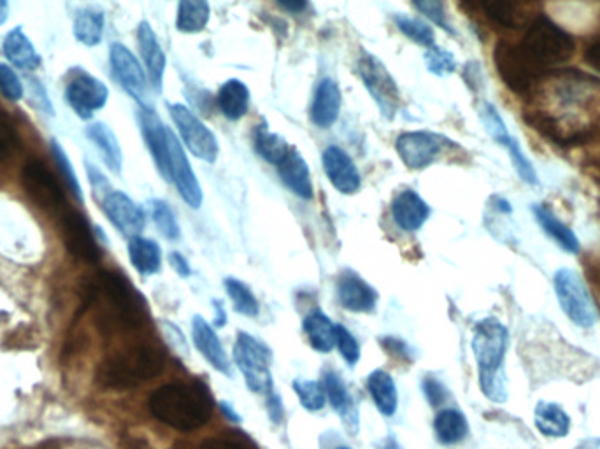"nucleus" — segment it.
<instances>
[{
	"label": "nucleus",
	"instance_id": "20e7f679",
	"mask_svg": "<svg viewBox=\"0 0 600 449\" xmlns=\"http://www.w3.org/2000/svg\"><path fill=\"white\" fill-rule=\"evenodd\" d=\"M508 328L497 320L479 321L472 335V351L478 362L479 385L486 399L506 402L508 388L502 364L508 350Z\"/></svg>",
	"mask_w": 600,
	"mask_h": 449
},
{
	"label": "nucleus",
	"instance_id": "6ab92c4d",
	"mask_svg": "<svg viewBox=\"0 0 600 449\" xmlns=\"http://www.w3.org/2000/svg\"><path fill=\"white\" fill-rule=\"evenodd\" d=\"M137 118L143 130L146 146L157 164L158 172L164 176V179L169 178V139L172 130L165 127L164 122L150 107H143Z\"/></svg>",
	"mask_w": 600,
	"mask_h": 449
},
{
	"label": "nucleus",
	"instance_id": "a878e982",
	"mask_svg": "<svg viewBox=\"0 0 600 449\" xmlns=\"http://www.w3.org/2000/svg\"><path fill=\"white\" fill-rule=\"evenodd\" d=\"M279 178L283 185L295 193L300 199H313V181H311V172L309 165L299 151L292 150L288 157L278 165Z\"/></svg>",
	"mask_w": 600,
	"mask_h": 449
},
{
	"label": "nucleus",
	"instance_id": "ea45409f",
	"mask_svg": "<svg viewBox=\"0 0 600 449\" xmlns=\"http://www.w3.org/2000/svg\"><path fill=\"white\" fill-rule=\"evenodd\" d=\"M225 290H227V295L232 300V306H234L237 313L250 316V318L257 316L260 306H258V300L255 299V295L248 286L241 283L239 279L227 278L225 279Z\"/></svg>",
	"mask_w": 600,
	"mask_h": 449
},
{
	"label": "nucleus",
	"instance_id": "a19ab883",
	"mask_svg": "<svg viewBox=\"0 0 600 449\" xmlns=\"http://www.w3.org/2000/svg\"><path fill=\"white\" fill-rule=\"evenodd\" d=\"M150 211L158 232L169 241H178L181 230H179L178 220H176V214L172 213L171 206L164 200H151Z\"/></svg>",
	"mask_w": 600,
	"mask_h": 449
},
{
	"label": "nucleus",
	"instance_id": "7ed1b4c3",
	"mask_svg": "<svg viewBox=\"0 0 600 449\" xmlns=\"http://www.w3.org/2000/svg\"><path fill=\"white\" fill-rule=\"evenodd\" d=\"M164 365L165 351L160 344H134L109 355L99 365L97 381L106 388L127 390L158 376Z\"/></svg>",
	"mask_w": 600,
	"mask_h": 449
},
{
	"label": "nucleus",
	"instance_id": "6e6d98bb",
	"mask_svg": "<svg viewBox=\"0 0 600 449\" xmlns=\"http://www.w3.org/2000/svg\"><path fill=\"white\" fill-rule=\"evenodd\" d=\"M169 262H171L172 269L178 272L181 278H188L192 274L188 260L181 253H178V251H172L171 255H169Z\"/></svg>",
	"mask_w": 600,
	"mask_h": 449
},
{
	"label": "nucleus",
	"instance_id": "412c9836",
	"mask_svg": "<svg viewBox=\"0 0 600 449\" xmlns=\"http://www.w3.org/2000/svg\"><path fill=\"white\" fill-rule=\"evenodd\" d=\"M336 293L339 304L353 313H371L378 304V292L355 272L341 274Z\"/></svg>",
	"mask_w": 600,
	"mask_h": 449
},
{
	"label": "nucleus",
	"instance_id": "f257e3e1",
	"mask_svg": "<svg viewBox=\"0 0 600 449\" xmlns=\"http://www.w3.org/2000/svg\"><path fill=\"white\" fill-rule=\"evenodd\" d=\"M150 409L157 420L178 430L204 427L213 414V399L202 385L174 383L151 395Z\"/></svg>",
	"mask_w": 600,
	"mask_h": 449
},
{
	"label": "nucleus",
	"instance_id": "58836bf2",
	"mask_svg": "<svg viewBox=\"0 0 600 449\" xmlns=\"http://www.w3.org/2000/svg\"><path fill=\"white\" fill-rule=\"evenodd\" d=\"M255 150L260 157L274 165L281 164L292 151L283 137L274 134L267 127H258L255 130Z\"/></svg>",
	"mask_w": 600,
	"mask_h": 449
},
{
	"label": "nucleus",
	"instance_id": "f3484780",
	"mask_svg": "<svg viewBox=\"0 0 600 449\" xmlns=\"http://www.w3.org/2000/svg\"><path fill=\"white\" fill-rule=\"evenodd\" d=\"M102 209L108 216V220L123 236L134 239L143 232L144 225H146L144 211L137 206L134 200L130 199L127 193L109 192L102 199Z\"/></svg>",
	"mask_w": 600,
	"mask_h": 449
},
{
	"label": "nucleus",
	"instance_id": "6e6552de",
	"mask_svg": "<svg viewBox=\"0 0 600 449\" xmlns=\"http://www.w3.org/2000/svg\"><path fill=\"white\" fill-rule=\"evenodd\" d=\"M234 360H236L239 371L243 372L246 385L251 392L267 393L272 390L271 350L255 339L253 335H237L236 346H234Z\"/></svg>",
	"mask_w": 600,
	"mask_h": 449
},
{
	"label": "nucleus",
	"instance_id": "dca6fc26",
	"mask_svg": "<svg viewBox=\"0 0 600 449\" xmlns=\"http://www.w3.org/2000/svg\"><path fill=\"white\" fill-rule=\"evenodd\" d=\"M65 97L78 116L86 120L95 111L106 106L109 90L108 86L104 85L100 79L81 72L76 78H72L71 83L67 86Z\"/></svg>",
	"mask_w": 600,
	"mask_h": 449
},
{
	"label": "nucleus",
	"instance_id": "1a4fd4ad",
	"mask_svg": "<svg viewBox=\"0 0 600 449\" xmlns=\"http://www.w3.org/2000/svg\"><path fill=\"white\" fill-rule=\"evenodd\" d=\"M495 67L500 79L508 85L509 90L516 93H527L530 86L536 83L543 69L530 60L522 46L500 41L493 51Z\"/></svg>",
	"mask_w": 600,
	"mask_h": 449
},
{
	"label": "nucleus",
	"instance_id": "69168bd1",
	"mask_svg": "<svg viewBox=\"0 0 600 449\" xmlns=\"http://www.w3.org/2000/svg\"><path fill=\"white\" fill-rule=\"evenodd\" d=\"M9 4L6 0H0V25L8 22Z\"/></svg>",
	"mask_w": 600,
	"mask_h": 449
},
{
	"label": "nucleus",
	"instance_id": "b1692460",
	"mask_svg": "<svg viewBox=\"0 0 600 449\" xmlns=\"http://www.w3.org/2000/svg\"><path fill=\"white\" fill-rule=\"evenodd\" d=\"M341 104H343V95L336 81L323 79L322 83L316 86L315 97L311 104V122L320 129H329L339 118Z\"/></svg>",
	"mask_w": 600,
	"mask_h": 449
},
{
	"label": "nucleus",
	"instance_id": "603ef678",
	"mask_svg": "<svg viewBox=\"0 0 600 449\" xmlns=\"http://www.w3.org/2000/svg\"><path fill=\"white\" fill-rule=\"evenodd\" d=\"M423 393H425V399L429 400L432 407L443 406L444 400L448 397V392H446L443 383L439 379L432 378V376L423 379Z\"/></svg>",
	"mask_w": 600,
	"mask_h": 449
},
{
	"label": "nucleus",
	"instance_id": "bf43d9fd",
	"mask_svg": "<svg viewBox=\"0 0 600 449\" xmlns=\"http://www.w3.org/2000/svg\"><path fill=\"white\" fill-rule=\"evenodd\" d=\"M585 62L592 69L600 72V41H595V43L588 46V50L585 53Z\"/></svg>",
	"mask_w": 600,
	"mask_h": 449
},
{
	"label": "nucleus",
	"instance_id": "c9c22d12",
	"mask_svg": "<svg viewBox=\"0 0 600 449\" xmlns=\"http://www.w3.org/2000/svg\"><path fill=\"white\" fill-rule=\"evenodd\" d=\"M106 18L97 8L79 9L74 20V36L85 46H97L104 36Z\"/></svg>",
	"mask_w": 600,
	"mask_h": 449
},
{
	"label": "nucleus",
	"instance_id": "5fc2aeb1",
	"mask_svg": "<svg viewBox=\"0 0 600 449\" xmlns=\"http://www.w3.org/2000/svg\"><path fill=\"white\" fill-rule=\"evenodd\" d=\"M88 176L92 181L93 190L97 192V195H102V199H104L109 193L108 179L104 178L92 165H88Z\"/></svg>",
	"mask_w": 600,
	"mask_h": 449
},
{
	"label": "nucleus",
	"instance_id": "a18cd8bd",
	"mask_svg": "<svg viewBox=\"0 0 600 449\" xmlns=\"http://www.w3.org/2000/svg\"><path fill=\"white\" fill-rule=\"evenodd\" d=\"M425 65L432 74L436 76H450L453 72L457 71V60L455 55L451 51L439 48V46H432L429 51L425 53Z\"/></svg>",
	"mask_w": 600,
	"mask_h": 449
},
{
	"label": "nucleus",
	"instance_id": "2eb2a0df",
	"mask_svg": "<svg viewBox=\"0 0 600 449\" xmlns=\"http://www.w3.org/2000/svg\"><path fill=\"white\" fill-rule=\"evenodd\" d=\"M167 181L174 183V186L178 188L179 195L183 197L188 206L199 209L204 200L202 188H200L199 179L195 176L192 164L186 157L178 137L174 136V132H171V139H169V178Z\"/></svg>",
	"mask_w": 600,
	"mask_h": 449
},
{
	"label": "nucleus",
	"instance_id": "864d4df0",
	"mask_svg": "<svg viewBox=\"0 0 600 449\" xmlns=\"http://www.w3.org/2000/svg\"><path fill=\"white\" fill-rule=\"evenodd\" d=\"M267 407H269V416L274 423H281L283 416H285V409H283V402L278 393L274 392V388L267 392Z\"/></svg>",
	"mask_w": 600,
	"mask_h": 449
},
{
	"label": "nucleus",
	"instance_id": "a211bd4d",
	"mask_svg": "<svg viewBox=\"0 0 600 449\" xmlns=\"http://www.w3.org/2000/svg\"><path fill=\"white\" fill-rule=\"evenodd\" d=\"M62 229H64V243L67 251L72 257L88 262V264H97L100 260V248L88 221L81 214L67 213L62 221Z\"/></svg>",
	"mask_w": 600,
	"mask_h": 449
},
{
	"label": "nucleus",
	"instance_id": "0eeeda50",
	"mask_svg": "<svg viewBox=\"0 0 600 449\" xmlns=\"http://www.w3.org/2000/svg\"><path fill=\"white\" fill-rule=\"evenodd\" d=\"M357 72L372 100L376 102L381 115L392 120L400 106L399 86L386 65L376 55L362 51L357 62Z\"/></svg>",
	"mask_w": 600,
	"mask_h": 449
},
{
	"label": "nucleus",
	"instance_id": "49530a36",
	"mask_svg": "<svg viewBox=\"0 0 600 449\" xmlns=\"http://www.w3.org/2000/svg\"><path fill=\"white\" fill-rule=\"evenodd\" d=\"M486 16L502 27H516V6L504 0H488L483 4Z\"/></svg>",
	"mask_w": 600,
	"mask_h": 449
},
{
	"label": "nucleus",
	"instance_id": "3c124183",
	"mask_svg": "<svg viewBox=\"0 0 600 449\" xmlns=\"http://www.w3.org/2000/svg\"><path fill=\"white\" fill-rule=\"evenodd\" d=\"M0 92L8 100H20L23 97V85L16 72L6 64H0Z\"/></svg>",
	"mask_w": 600,
	"mask_h": 449
},
{
	"label": "nucleus",
	"instance_id": "338daca9",
	"mask_svg": "<svg viewBox=\"0 0 600 449\" xmlns=\"http://www.w3.org/2000/svg\"><path fill=\"white\" fill-rule=\"evenodd\" d=\"M383 449H400L399 442L395 441L393 437H388L385 442V448Z\"/></svg>",
	"mask_w": 600,
	"mask_h": 449
},
{
	"label": "nucleus",
	"instance_id": "13d9d810",
	"mask_svg": "<svg viewBox=\"0 0 600 449\" xmlns=\"http://www.w3.org/2000/svg\"><path fill=\"white\" fill-rule=\"evenodd\" d=\"M32 83H34V97H36L37 102H39V109H41V111H46V115H55V113H53V107H51L50 99L46 97V92H44L41 83L36 81V79H34Z\"/></svg>",
	"mask_w": 600,
	"mask_h": 449
},
{
	"label": "nucleus",
	"instance_id": "423d86ee",
	"mask_svg": "<svg viewBox=\"0 0 600 449\" xmlns=\"http://www.w3.org/2000/svg\"><path fill=\"white\" fill-rule=\"evenodd\" d=\"M558 304L565 316L581 328H590L599 320L592 293L588 292L585 281L572 269H560L553 279Z\"/></svg>",
	"mask_w": 600,
	"mask_h": 449
},
{
	"label": "nucleus",
	"instance_id": "7c9ffc66",
	"mask_svg": "<svg viewBox=\"0 0 600 449\" xmlns=\"http://www.w3.org/2000/svg\"><path fill=\"white\" fill-rule=\"evenodd\" d=\"M4 53L11 64L25 71H34L41 65V57L34 44L30 43L29 37L23 34L22 27H16L6 36Z\"/></svg>",
	"mask_w": 600,
	"mask_h": 449
},
{
	"label": "nucleus",
	"instance_id": "79ce46f5",
	"mask_svg": "<svg viewBox=\"0 0 600 449\" xmlns=\"http://www.w3.org/2000/svg\"><path fill=\"white\" fill-rule=\"evenodd\" d=\"M393 22L399 27L400 32L404 36L409 37L416 44L432 48L434 43H436L434 30L430 29L429 25L423 23L422 20H416V18L406 15H395L393 16Z\"/></svg>",
	"mask_w": 600,
	"mask_h": 449
},
{
	"label": "nucleus",
	"instance_id": "39448f33",
	"mask_svg": "<svg viewBox=\"0 0 600 449\" xmlns=\"http://www.w3.org/2000/svg\"><path fill=\"white\" fill-rule=\"evenodd\" d=\"M520 46L541 69L565 64L576 50L574 39L557 23L551 22L548 16H537L530 23Z\"/></svg>",
	"mask_w": 600,
	"mask_h": 449
},
{
	"label": "nucleus",
	"instance_id": "774afa93",
	"mask_svg": "<svg viewBox=\"0 0 600 449\" xmlns=\"http://www.w3.org/2000/svg\"><path fill=\"white\" fill-rule=\"evenodd\" d=\"M337 449H350V448H337Z\"/></svg>",
	"mask_w": 600,
	"mask_h": 449
},
{
	"label": "nucleus",
	"instance_id": "f03ea898",
	"mask_svg": "<svg viewBox=\"0 0 600 449\" xmlns=\"http://www.w3.org/2000/svg\"><path fill=\"white\" fill-rule=\"evenodd\" d=\"M88 297L93 302H102L104 323L109 327L134 330L146 325L150 318L143 295L130 285L129 279L116 272H100Z\"/></svg>",
	"mask_w": 600,
	"mask_h": 449
},
{
	"label": "nucleus",
	"instance_id": "cd10ccee",
	"mask_svg": "<svg viewBox=\"0 0 600 449\" xmlns=\"http://www.w3.org/2000/svg\"><path fill=\"white\" fill-rule=\"evenodd\" d=\"M86 136L100 151V157L104 160V164L108 165L111 171L120 174L123 165V151L116 139L115 132L109 129L106 123L97 122L86 129Z\"/></svg>",
	"mask_w": 600,
	"mask_h": 449
},
{
	"label": "nucleus",
	"instance_id": "0e129e2a",
	"mask_svg": "<svg viewBox=\"0 0 600 449\" xmlns=\"http://www.w3.org/2000/svg\"><path fill=\"white\" fill-rule=\"evenodd\" d=\"M213 304H215L216 307V313H218V316H216V325H218V327H223V325H225V320H227V318H225V311H223V306H222V302H220V300H215V302H213Z\"/></svg>",
	"mask_w": 600,
	"mask_h": 449
},
{
	"label": "nucleus",
	"instance_id": "c85d7f7f",
	"mask_svg": "<svg viewBox=\"0 0 600 449\" xmlns=\"http://www.w3.org/2000/svg\"><path fill=\"white\" fill-rule=\"evenodd\" d=\"M250 88L239 79H229L218 92V107L227 120L237 122L248 113Z\"/></svg>",
	"mask_w": 600,
	"mask_h": 449
},
{
	"label": "nucleus",
	"instance_id": "f8f14e48",
	"mask_svg": "<svg viewBox=\"0 0 600 449\" xmlns=\"http://www.w3.org/2000/svg\"><path fill=\"white\" fill-rule=\"evenodd\" d=\"M109 62L123 90L129 93L130 97H134L139 104H143V107H148V97H150L148 76L136 55L127 46L115 43L109 50Z\"/></svg>",
	"mask_w": 600,
	"mask_h": 449
},
{
	"label": "nucleus",
	"instance_id": "473e14b6",
	"mask_svg": "<svg viewBox=\"0 0 600 449\" xmlns=\"http://www.w3.org/2000/svg\"><path fill=\"white\" fill-rule=\"evenodd\" d=\"M129 257L136 271L143 276L157 274L162 267V250L155 241L137 236L130 239Z\"/></svg>",
	"mask_w": 600,
	"mask_h": 449
},
{
	"label": "nucleus",
	"instance_id": "052dcab7",
	"mask_svg": "<svg viewBox=\"0 0 600 449\" xmlns=\"http://www.w3.org/2000/svg\"><path fill=\"white\" fill-rule=\"evenodd\" d=\"M383 346H385L386 350L390 351V353H395V355H399V357H406L409 353L408 346L402 343L400 339H393V337H386V339H383Z\"/></svg>",
	"mask_w": 600,
	"mask_h": 449
},
{
	"label": "nucleus",
	"instance_id": "c03bdc74",
	"mask_svg": "<svg viewBox=\"0 0 600 449\" xmlns=\"http://www.w3.org/2000/svg\"><path fill=\"white\" fill-rule=\"evenodd\" d=\"M51 153H53V158L57 162L58 169H60L62 176H64L65 183L71 188V192L74 193V197L79 202H83V190H81V185H79L78 174L74 171V165H72L71 160L67 157V153H65L64 148L60 146L57 139H51Z\"/></svg>",
	"mask_w": 600,
	"mask_h": 449
},
{
	"label": "nucleus",
	"instance_id": "ddd939ff",
	"mask_svg": "<svg viewBox=\"0 0 600 449\" xmlns=\"http://www.w3.org/2000/svg\"><path fill=\"white\" fill-rule=\"evenodd\" d=\"M443 146V137L425 130L404 132L397 137L395 143L400 160L413 171H422L430 164H434V160L441 155Z\"/></svg>",
	"mask_w": 600,
	"mask_h": 449
},
{
	"label": "nucleus",
	"instance_id": "09e8293b",
	"mask_svg": "<svg viewBox=\"0 0 600 449\" xmlns=\"http://www.w3.org/2000/svg\"><path fill=\"white\" fill-rule=\"evenodd\" d=\"M415 9H418L422 15L427 16L429 20L439 25L441 29L446 30L453 34L450 22H448V15H446V9H444L443 2H436V0H420V2H413Z\"/></svg>",
	"mask_w": 600,
	"mask_h": 449
},
{
	"label": "nucleus",
	"instance_id": "e433bc0d",
	"mask_svg": "<svg viewBox=\"0 0 600 449\" xmlns=\"http://www.w3.org/2000/svg\"><path fill=\"white\" fill-rule=\"evenodd\" d=\"M211 9L206 0H183L179 4L176 27L183 34H197L208 27Z\"/></svg>",
	"mask_w": 600,
	"mask_h": 449
},
{
	"label": "nucleus",
	"instance_id": "37998d69",
	"mask_svg": "<svg viewBox=\"0 0 600 449\" xmlns=\"http://www.w3.org/2000/svg\"><path fill=\"white\" fill-rule=\"evenodd\" d=\"M293 390L299 397L300 404L306 407L311 413L316 411H322L327 402V395H325V388L316 381H306V379H297L293 383Z\"/></svg>",
	"mask_w": 600,
	"mask_h": 449
},
{
	"label": "nucleus",
	"instance_id": "680f3d73",
	"mask_svg": "<svg viewBox=\"0 0 600 449\" xmlns=\"http://www.w3.org/2000/svg\"><path fill=\"white\" fill-rule=\"evenodd\" d=\"M279 6L290 11V13H302L304 9L308 8V4L304 0H297V2H279Z\"/></svg>",
	"mask_w": 600,
	"mask_h": 449
},
{
	"label": "nucleus",
	"instance_id": "393cba45",
	"mask_svg": "<svg viewBox=\"0 0 600 449\" xmlns=\"http://www.w3.org/2000/svg\"><path fill=\"white\" fill-rule=\"evenodd\" d=\"M392 216L400 229L416 232L422 229L425 221L429 220L430 206L418 193L404 190L393 199Z\"/></svg>",
	"mask_w": 600,
	"mask_h": 449
},
{
	"label": "nucleus",
	"instance_id": "bb28decb",
	"mask_svg": "<svg viewBox=\"0 0 600 449\" xmlns=\"http://www.w3.org/2000/svg\"><path fill=\"white\" fill-rule=\"evenodd\" d=\"M323 388H325V395L329 397L334 411L341 416V420L344 421V425L348 427L351 434L358 432V411L355 409V402L351 399L350 390L341 376L336 372H325Z\"/></svg>",
	"mask_w": 600,
	"mask_h": 449
},
{
	"label": "nucleus",
	"instance_id": "9b49d317",
	"mask_svg": "<svg viewBox=\"0 0 600 449\" xmlns=\"http://www.w3.org/2000/svg\"><path fill=\"white\" fill-rule=\"evenodd\" d=\"M479 118L485 125L486 132L492 136L493 141L508 150L509 157L513 160V165H515L516 172L520 174V178L527 185L536 186L539 179H537L536 171H534V165L530 164V160L523 153L520 143L509 134L508 127H506L504 120L500 118L499 111L495 109V106L485 102L479 109Z\"/></svg>",
	"mask_w": 600,
	"mask_h": 449
},
{
	"label": "nucleus",
	"instance_id": "5701e85b",
	"mask_svg": "<svg viewBox=\"0 0 600 449\" xmlns=\"http://www.w3.org/2000/svg\"><path fill=\"white\" fill-rule=\"evenodd\" d=\"M193 343L200 351V355L208 360L209 364L216 371L222 372L225 376H230V362L227 353L223 350L222 343L215 334L213 327L202 316H195L192 323Z\"/></svg>",
	"mask_w": 600,
	"mask_h": 449
},
{
	"label": "nucleus",
	"instance_id": "72a5a7b5",
	"mask_svg": "<svg viewBox=\"0 0 600 449\" xmlns=\"http://www.w3.org/2000/svg\"><path fill=\"white\" fill-rule=\"evenodd\" d=\"M304 332L311 346L320 353H330L337 344V325L320 311L309 314L304 320Z\"/></svg>",
	"mask_w": 600,
	"mask_h": 449
},
{
	"label": "nucleus",
	"instance_id": "c756f323",
	"mask_svg": "<svg viewBox=\"0 0 600 449\" xmlns=\"http://www.w3.org/2000/svg\"><path fill=\"white\" fill-rule=\"evenodd\" d=\"M534 216H536L537 223L543 229L544 234H548L562 250L571 253V255H578L579 250H581L578 237L565 223L558 220L557 216L551 213L548 207L534 206Z\"/></svg>",
	"mask_w": 600,
	"mask_h": 449
},
{
	"label": "nucleus",
	"instance_id": "4d7b16f0",
	"mask_svg": "<svg viewBox=\"0 0 600 449\" xmlns=\"http://www.w3.org/2000/svg\"><path fill=\"white\" fill-rule=\"evenodd\" d=\"M204 449H255L234 439H211L204 442Z\"/></svg>",
	"mask_w": 600,
	"mask_h": 449
},
{
	"label": "nucleus",
	"instance_id": "2f4dec72",
	"mask_svg": "<svg viewBox=\"0 0 600 449\" xmlns=\"http://www.w3.org/2000/svg\"><path fill=\"white\" fill-rule=\"evenodd\" d=\"M537 430L548 437H565L571 430V418L562 406L553 402H539L534 411Z\"/></svg>",
	"mask_w": 600,
	"mask_h": 449
},
{
	"label": "nucleus",
	"instance_id": "8fccbe9b",
	"mask_svg": "<svg viewBox=\"0 0 600 449\" xmlns=\"http://www.w3.org/2000/svg\"><path fill=\"white\" fill-rule=\"evenodd\" d=\"M337 348L341 351V357L350 365L358 364L360 360V344L357 339L351 335L348 328L337 325Z\"/></svg>",
	"mask_w": 600,
	"mask_h": 449
},
{
	"label": "nucleus",
	"instance_id": "9d476101",
	"mask_svg": "<svg viewBox=\"0 0 600 449\" xmlns=\"http://www.w3.org/2000/svg\"><path fill=\"white\" fill-rule=\"evenodd\" d=\"M169 113H171L172 122L178 129L179 136L183 139L186 148L192 151V155L208 164L216 162L220 146H218L215 134L200 122L188 107L171 104Z\"/></svg>",
	"mask_w": 600,
	"mask_h": 449
},
{
	"label": "nucleus",
	"instance_id": "4c0bfd02",
	"mask_svg": "<svg viewBox=\"0 0 600 449\" xmlns=\"http://www.w3.org/2000/svg\"><path fill=\"white\" fill-rule=\"evenodd\" d=\"M434 427H436L437 439L443 444H457L469 432L464 414L457 409H444L437 414Z\"/></svg>",
	"mask_w": 600,
	"mask_h": 449
},
{
	"label": "nucleus",
	"instance_id": "4be33fe9",
	"mask_svg": "<svg viewBox=\"0 0 600 449\" xmlns=\"http://www.w3.org/2000/svg\"><path fill=\"white\" fill-rule=\"evenodd\" d=\"M137 41H139V50H141V55H143L144 65H146L151 86L157 92H162L167 58H165L164 50L160 46V41H158L155 30L151 29L150 23L141 22L139 29H137Z\"/></svg>",
	"mask_w": 600,
	"mask_h": 449
},
{
	"label": "nucleus",
	"instance_id": "de8ad7c7",
	"mask_svg": "<svg viewBox=\"0 0 600 449\" xmlns=\"http://www.w3.org/2000/svg\"><path fill=\"white\" fill-rule=\"evenodd\" d=\"M20 148V137L8 116L0 113V162L13 157Z\"/></svg>",
	"mask_w": 600,
	"mask_h": 449
},
{
	"label": "nucleus",
	"instance_id": "e2e57ef3",
	"mask_svg": "<svg viewBox=\"0 0 600 449\" xmlns=\"http://www.w3.org/2000/svg\"><path fill=\"white\" fill-rule=\"evenodd\" d=\"M220 407H222L223 413H225V416H227L230 421H234V423H239V421H241V416H239L227 402H220Z\"/></svg>",
	"mask_w": 600,
	"mask_h": 449
},
{
	"label": "nucleus",
	"instance_id": "aec40b11",
	"mask_svg": "<svg viewBox=\"0 0 600 449\" xmlns=\"http://www.w3.org/2000/svg\"><path fill=\"white\" fill-rule=\"evenodd\" d=\"M322 160L325 174L337 192L353 195L360 190V185H362L360 172L346 151L337 146H329L327 150L323 151Z\"/></svg>",
	"mask_w": 600,
	"mask_h": 449
},
{
	"label": "nucleus",
	"instance_id": "f704fd0d",
	"mask_svg": "<svg viewBox=\"0 0 600 449\" xmlns=\"http://www.w3.org/2000/svg\"><path fill=\"white\" fill-rule=\"evenodd\" d=\"M367 388L371 392V397L374 399V404L378 407V411L385 416H392L397 411V388L393 383L392 376L385 371H374L367 378Z\"/></svg>",
	"mask_w": 600,
	"mask_h": 449
},
{
	"label": "nucleus",
	"instance_id": "4468645a",
	"mask_svg": "<svg viewBox=\"0 0 600 449\" xmlns=\"http://www.w3.org/2000/svg\"><path fill=\"white\" fill-rule=\"evenodd\" d=\"M22 183L30 199L46 211H58L65 206L64 190L41 162H29L23 167Z\"/></svg>",
	"mask_w": 600,
	"mask_h": 449
}]
</instances>
